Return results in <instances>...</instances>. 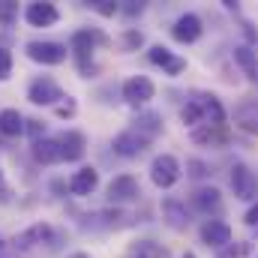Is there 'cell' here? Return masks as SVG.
<instances>
[{
  "label": "cell",
  "mask_w": 258,
  "mask_h": 258,
  "mask_svg": "<svg viewBox=\"0 0 258 258\" xmlns=\"http://www.w3.org/2000/svg\"><path fill=\"white\" fill-rule=\"evenodd\" d=\"M96 45H108V36L99 33V30H75L72 33V42H69V57L75 60L78 72L84 78H90L96 72V60H93V51Z\"/></svg>",
  "instance_id": "obj_1"
},
{
  "label": "cell",
  "mask_w": 258,
  "mask_h": 258,
  "mask_svg": "<svg viewBox=\"0 0 258 258\" xmlns=\"http://www.w3.org/2000/svg\"><path fill=\"white\" fill-rule=\"evenodd\" d=\"M24 51H27V57H30L33 63H42V66H60L66 57H69L66 45L48 42V39H30V42L24 45Z\"/></svg>",
  "instance_id": "obj_2"
},
{
  "label": "cell",
  "mask_w": 258,
  "mask_h": 258,
  "mask_svg": "<svg viewBox=\"0 0 258 258\" xmlns=\"http://www.w3.org/2000/svg\"><path fill=\"white\" fill-rule=\"evenodd\" d=\"M180 162L171 156V153H159V156H153V162H150V180H153V186H159V189H171L177 180H180Z\"/></svg>",
  "instance_id": "obj_3"
},
{
  "label": "cell",
  "mask_w": 258,
  "mask_h": 258,
  "mask_svg": "<svg viewBox=\"0 0 258 258\" xmlns=\"http://www.w3.org/2000/svg\"><path fill=\"white\" fill-rule=\"evenodd\" d=\"M228 180H231V192H234V198H240V201H258V177L252 174L249 165L234 162Z\"/></svg>",
  "instance_id": "obj_4"
},
{
  "label": "cell",
  "mask_w": 258,
  "mask_h": 258,
  "mask_svg": "<svg viewBox=\"0 0 258 258\" xmlns=\"http://www.w3.org/2000/svg\"><path fill=\"white\" fill-rule=\"evenodd\" d=\"M27 99H30L33 105H57L66 96H63V87H60L51 75H39V78H33L30 87H27Z\"/></svg>",
  "instance_id": "obj_5"
},
{
  "label": "cell",
  "mask_w": 258,
  "mask_h": 258,
  "mask_svg": "<svg viewBox=\"0 0 258 258\" xmlns=\"http://www.w3.org/2000/svg\"><path fill=\"white\" fill-rule=\"evenodd\" d=\"M153 96H156V84H153L147 75H132V78L123 81V99H126L132 108L147 105Z\"/></svg>",
  "instance_id": "obj_6"
},
{
  "label": "cell",
  "mask_w": 258,
  "mask_h": 258,
  "mask_svg": "<svg viewBox=\"0 0 258 258\" xmlns=\"http://www.w3.org/2000/svg\"><path fill=\"white\" fill-rule=\"evenodd\" d=\"M189 138H192V144H198V147H213V150H222V147L231 141L228 126H213V123L195 126L192 132H189Z\"/></svg>",
  "instance_id": "obj_7"
},
{
  "label": "cell",
  "mask_w": 258,
  "mask_h": 258,
  "mask_svg": "<svg viewBox=\"0 0 258 258\" xmlns=\"http://www.w3.org/2000/svg\"><path fill=\"white\" fill-rule=\"evenodd\" d=\"M201 33H204V27H201V18H198L195 12H183V15L174 21V27H171V36H174V42H180V45L198 42Z\"/></svg>",
  "instance_id": "obj_8"
},
{
  "label": "cell",
  "mask_w": 258,
  "mask_h": 258,
  "mask_svg": "<svg viewBox=\"0 0 258 258\" xmlns=\"http://www.w3.org/2000/svg\"><path fill=\"white\" fill-rule=\"evenodd\" d=\"M147 138H141L138 132H132V129H123V132H117L114 135V141H111V147H114V153L117 156H123V159H135V156H141L144 150H147Z\"/></svg>",
  "instance_id": "obj_9"
},
{
  "label": "cell",
  "mask_w": 258,
  "mask_h": 258,
  "mask_svg": "<svg viewBox=\"0 0 258 258\" xmlns=\"http://www.w3.org/2000/svg\"><path fill=\"white\" fill-rule=\"evenodd\" d=\"M201 240L210 249H225V246H231V225L225 219H207L201 225Z\"/></svg>",
  "instance_id": "obj_10"
},
{
  "label": "cell",
  "mask_w": 258,
  "mask_h": 258,
  "mask_svg": "<svg viewBox=\"0 0 258 258\" xmlns=\"http://www.w3.org/2000/svg\"><path fill=\"white\" fill-rule=\"evenodd\" d=\"M24 18H27L30 27H54L60 21V9L54 3H42L39 0V3H27Z\"/></svg>",
  "instance_id": "obj_11"
},
{
  "label": "cell",
  "mask_w": 258,
  "mask_h": 258,
  "mask_svg": "<svg viewBox=\"0 0 258 258\" xmlns=\"http://www.w3.org/2000/svg\"><path fill=\"white\" fill-rule=\"evenodd\" d=\"M108 201H114V204H126V201H135L138 195H141V186H138V180L132 177V174H117L111 183H108Z\"/></svg>",
  "instance_id": "obj_12"
},
{
  "label": "cell",
  "mask_w": 258,
  "mask_h": 258,
  "mask_svg": "<svg viewBox=\"0 0 258 258\" xmlns=\"http://www.w3.org/2000/svg\"><path fill=\"white\" fill-rule=\"evenodd\" d=\"M147 60H150L153 66H159V69H162L165 75H171V78H174V75H180V72L186 69V60H183V57H177L174 51H168L165 45H153V48L147 51Z\"/></svg>",
  "instance_id": "obj_13"
},
{
  "label": "cell",
  "mask_w": 258,
  "mask_h": 258,
  "mask_svg": "<svg viewBox=\"0 0 258 258\" xmlns=\"http://www.w3.org/2000/svg\"><path fill=\"white\" fill-rule=\"evenodd\" d=\"M57 141H60L63 162H78V159H84V153H87V138H84V132H78V129H66Z\"/></svg>",
  "instance_id": "obj_14"
},
{
  "label": "cell",
  "mask_w": 258,
  "mask_h": 258,
  "mask_svg": "<svg viewBox=\"0 0 258 258\" xmlns=\"http://www.w3.org/2000/svg\"><path fill=\"white\" fill-rule=\"evenodd\" d=\"M96 186H99V171L93 168V165H84V168H78L72 177H69V192L72 195H93L96 192Z\"/></svg>",
  "instance_id": "obj_15"
},
{
  "label": "cell",
  "mask_w": 258,
  "mask_h": 258,
  "mask_svg": "<svg viewBox=\"0 0 258 258\" xmlns=\"http://www.w3.org/2000/svg\"><path fill=\"white\" fill-rule=\"evenodd\" d=\"M192 99L201 105V114H204V123H213V126H225V108L219 102V96L213 93H192Z\"/></svg>",
  "instance_id": "obj_16"
},
{
  "label": "cell",
  "mask_w": 258,
  "mask_h": 258,
  "mask_svg": "<svg viewBox=\"0 0 258 258\" xmlns=\"http://www.w3.org/2000/svg\"><path fill=\"white\" fill-rule=\"evenodd\" d=\"M162 216H165L168 228H174V231H186L189 228V210L177 198H165L162 201Z\"/></svg>",
  "instance_id": "obj_17"
},
{
  "label": "cell",
  "mask_w": 258,
  "mask_h": 258,
  "mask_svg": "<svg viewBox=\"0 0 258 258\" xmlns=\"http://www.w3.org/2000/svg\"><path fill=\"white\" fill-rule=\"evenodd\" d=\"M234 126L249 132V135H258V102L255 99L237 102V108H234Z\"/></svg>",
  "instance_id": "obj_18"
},
{
  "label": "cell",
  "mask_w": 258,
  "mask_h": 258,
  "mask_svg": "<svg viewBox=\"0 0 258 258\" xmlns=\"http://www.w3.org/2000/svg\"><path fill=\"white\" fill-rule=\"evenodd\" d=\"M30 153H33V159H36L39 165L63 162V153H60V141H57V138H39V141H33Z\"/></svg>",
  "instance_id": "obj_19"
},
{
  "label": "cell",
  "mask_w": 258,
  "mask_h": 258,
  "mask_svg": "<svg viewBox=\"0 0 258 258\" xmlns=\"http://www.w3.org/2000/svg\"><path fill=\"white\" fill-rule=\"evenodd\" d=\"M51 225L48 222H36V225H30V228H24L12 243H15V249H30V246H36V243H48L51 240Z\"/></svg>",
  "instance_id": "obj_20"
},
{
  "label": "cell",
  "mask_w": 258,
  "mask_h": 258,
  "mask_svg": "<svg viewBox=\"0 0 258 258\" xmlns=\"http://www.w3.org/2000/svg\"><path fill=\"white\" fill-rule=\"evenodd\" d=\"M189 204L198 213H210V210H219L222 207V192L216 186H198L192 195H189Z\"/></svg>",
  "instance_id": "obj_21"
},
{
  "label": "cell",
  "mask_w": 258,
  "mask_h": 258,
  "mask_svg": "<svg viewBox=\"0 0 258 258\" xmlns=\"http://www.w3.org/2000/svg\"><path fill=\"white\" fill-rule=\"evenodd\" d=\"M132 132H138L141 138L153 141L156 135H162V117H159V114H153V111H147V114H138V117L132 120Z\"/></svg>",
  "instance_id": "obj_22"
},
{
  "label": "cell",
  "mask_w": 258,
  "mask_h": 258,
  "mask_svg": "<svg viewBox=\"0 0 258 258\" xmlns=\"http://www.w3.org/2000/svg\"><path fill=\"white\" fill-rule=\"evenodd\" d=\"M24 123H27V120L21 117L18 108H3V111H0V135L15 138V135L24 132Z\"/></svg>",
  "instance_id": "obj_23"
},
{
  "label": "cell",
  "mask_w": 258,
  "mask_h": 258,
  "mask_svg": "<svg viewBox=\"0 0 258 258\" xmlns=\"http://www.w3.org/2000/svg\"><path fill=\"white\" fill-rule=\"evenodd\" d=\"M168 255L171 252L156 240H135L126 252V258H168Z\"/></svg>",
  "instance_id": "obj_24"
},
{
  "label": "cell",
  "mask_w": 258,
  "mask_h": 258,
  "mask_svg": "<svg viewBox=\"0 0 258 258\" xmlns=\"http://www.w3.org/2000/svg\"><path fill=\"white\" fill-rule=\"evenodd\" d=\"M234 60H237V66H240L252 81H258V57L249 45H234Z\"/></svg>",
  "instance_id": "obj_25"
},
{
  "label": "cell",
  "mask_w": 258,
  "mask_h": 258,
  "mask_svg": "<svg viewBox=\"0 0 258 258\" xmlns=\"http://www.w3.org/2000/svg\"><path fill=\"white\" fill-rule=\"evenodd\" d=\"M18 18V3L15 0H0V27H12Z\"/></svg>",
  "instance_id": "obj_26"
},
{
  "label": "cell",
  "mask_w": 258,
  "mask_h": 258,
  "mask_svg": "<svg viewBox=\"0 0 258 258\" xmlns=\"http://www.w3.org/2000/svg\"><path fill=\"white\" fill-rule=\"evenodd\" d=\"M12 75V51L0 45V81H6Z\"/></svg>",
  "instance_id": "obj_27"
},
{
  "label": "cell",
  "mask_w": 258,
  "mask_h": 258,
  "mask_svg": "<svg viewBox=\"0 0 258 258\" xmlns=\"http://www.w3.org/2000/svg\"><path fill=\"white\" fill-rule=\"evenodd\" d=\"M90 9H96L99 15H114V12H120V6H117L114 0H90Z\"/></svg>",
  "instance_id": "obj_28"
},
{
  "label": "cell",
  "mask_w": 258,
  "mask_h": 258,
  "mask_svg": "<svg viewBox=\"0 0 258 258\" xmlns=\"http://www.w3.org/2000/svg\"><path fill=\"white\" fill-rule=\"evenodd\" d=\"M123 45H126L129 51H135V48H141V45H144V36H141L135 27H129L126 33H123Z\"/></svg>",
  "instance_id": "obj_29"
},
{
  "label": "cell",
  "mask_w": 258,
  "mask_h": 258,
  "mask_svg": "<svg viewBox=\"0 0 258 258\" xmlns=\"http://www.w3.org/2000/svg\"><path fill=\"white\" fill-rule=\"evenodd\" d=\"M24 132H30L33 141H39V135L45 132V123H42V120H27V123H24Z\"/></svg>",
  "instance_id": "obj_30"
},
{
  "label": "cell",
  "mask_w": 258,
  "mask_h": 258,
  "mask_svg": "<svg viewBox=\"0 0 258 258\" xmlns=\"http://www.w3.org/2000/svg\"><path fill=\"white\" fill-rule=\"evenodd\" d=\"M120 12H123L126 18H135V15H141V12H144V3H132V0H129L126 6H120Z\"/></svg>",
  "instance_id": "obj_31"
},
{
  "label": "cell",
  "mask_w": 258,
  "mask_h": 258,
  "mask_svg": "<svg viewBox=\"0 0 258 258\" xmlns=\"http://www.w3.org/2000/svg\"><path fill=\"white\" fill-rule=\"evenodd\" d=\"M186 168H189V174H192V177H204V174H207L204 162H198V159H189V162H186Z\"/></svg>",
  "instance_id": "obj_32"
},
{
  "label": "cell",
  "mask_w": 258,
  "mask_h": 258,
  "mask_svg": "<svg viewBox=\"0 0 258 258\" xmlns=\"http://www.w3.org/2000/svg\"><path fill=\"white\" fill-rule=\"evenodd\" d=\"M57 114H60V117H72V114H75V102H72V99L60 102V105H57Z\"/></svg>",
  "instance_id": "obj_33"
},
{
  "label": "cell",
  "mask_w": 258,
  "mask_h": 258,
  "mask_svg": "<svg viewBox=\"0 0 258 258\" xmlns=\"http://www.w3.org/2000/svg\"><path fill=\"white\" fill-rule=\"evenodd\" d=\"M243 222H246V225H252V228L258 225V204H252V207L246 210V216H243Z\"/></svg>",
  "instance_id": "obj_34"
},
{
  "label": "cell",
  "mask_w": 258,
  "mask_h": 258,
  "mask_svg": "<svg viewBox=\"0 0 258 258\" xmlns=\"http://www.w3.org/2000/svg\"><path fill=\"white\" fill-rule=\"evenodd\" d=\"M66 258H93L90 252H72V255H66Z\"/></svg>",
  "instance_id": "obj_35"
},
{
  "label": "cell",
  "mask_w": 258,
  "mask_h": 258,
  "mask_svg": "<svg viewBox=\"0 0 258 258\" xmlns=\"http://www.w3.org/2000/svg\"><path fill=\"white\" fill-rule=\"evenodd\" d=\"M183 258H195V255H192V252H186V255H183Z\"/></svg>",
  "instance_id": "obj_36"
},
{
  "label": "cell",
  "mask_w": 258,
  "mask_h": 258,
  "mask_svg": "<svg viewBox=\"0 0 258 258\" xmlns=\"http://www.w3.org/2000/svg\"><path fill=\"white\" fill-rule=\"evenodd\" d=\"M0 180H3V174H0Z\"/></svg>",
  "instance_id": "obj_37"
}]
</instances>
